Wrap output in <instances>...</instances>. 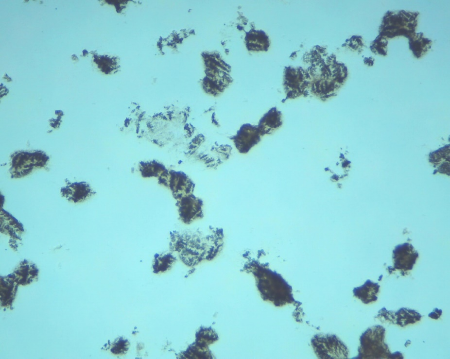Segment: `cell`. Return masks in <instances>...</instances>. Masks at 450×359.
Here are the masks:
<instances>
[{
	"mask_svg": "<svg viewBox=\"0 0 450 359\" xmlns=\"http://www.w3.org/2000/svg\"><path fill=\"white\" fill-rule=\"evenodd\" d=\"M0 232L9 235L12 239L21 240L24 232L22 224L9 213L4 209L0 210Z\"/></svg>",
	"mask_w": 450,
	"mask_h": 359,
	"instance_id": "13",
	"label": "cell"
},
{
	"mask_svg": "<svg viewBox=\"0 0 450 359\" xmlns=\"http://www.w3.org/2000/svg\"><path fill=\"white\" fill-rule=\"evenodd\" d=\"M129 342L126 340L119 339L113 343L111 351L115 354H122L128 350Z\"/></svg>",
	"mask_w": 450,
	"mask_h": 359,
	"instance_id": "22",
	"label": "cell"
},
{
	"mask_svg": "<svg viewBox=\"0 0 450 359\" xmlns=\"http://www.w3.org/2000/svg\"><path fill=\"white\" fill-rule=\"evenodd\" d=\"M175 260V257L171 253L156 254L153 264V272L156 274L166 272L171 268Z\"/></svg>",
	"mask_w": 450,
	"mask_h": 359,
	"instance_id": "19",
	"label": "cell"
},
{
	"mask_svg": "<svg viewBox=\"0 0 450 359\" xmlns=\"http://www.w3.org/2000/svg\"><path fill=\"white\" fill-rule=\"evenodd\" d=\"M385 328L377 325L368 327L361 336L358 359H390L391 353L384 342Z\"/></svg>",
	"mask_w": 450,
	"mask_h": 359,
	"instance_id": "3",
	"label": "cell"
},
{
	"mask_svg": "<svg viewBox=\"0 0 450 359\" xmlns=\"http://www.w3.org/2000/svg\"><path fill=\"white\" fill-rule=\"evenodd\" d=\"M312 346L320 359H346L348 350L336 335L317 334L311 340Z\"/></svg>",
	"mask_w": 450,
	"mask_h": 359,
	"instance_id": "5",
	"label": "cell"
},
{
	"mask_svg": "<svg viewBox=\"0 0 450 359\" xmlns=\"http://www.w3.org/2000/svg\"><path fill=\"white\" fill-rule=\"evenodd\" d=\"M180 220L189 224L202 215V202L192 194L177 200L176 204Z\"/></svg>",
	"mask_w": 450,
	"mask_h": 359,
	"instance_id": "8",
	"label": "cell"
},
{
	"mask_svg": "<svg viewBox=\"0 0 450 359\" xmlns=\"http://www.w3.org/2000/svg\"><path fill=\"white\" fill-rule=\"evenodd\" d=\"M334 56H327L324 59L320 56V59H312V62L306 70L310 77V91L321 99H326L332 96L343 82L344 77L341 72L339 64L335 61Z\"/></svg>",
	"mask_w": 450,
	"mask_h": 359,
	"instance_id": "1",
	"label": "cell"
},
{
	"mask_svg": "<svg viewBox=\"0 0 450 359\" xmlns=\"http://www.w3.org/2000/svg\"><path fill=\"white\" fill-rule=\"evenodd\" d=\"M67 185L61 188V195L74 203L84 202L96 193L86 182L71 183L66 180Z\"/></svg>",
	"mask_w": 450,
	"mask_h": 359,
	"instance_id": "9",
	"label": "cell"
},
{
	"mask_svg": "<svg viewBox=\"0 0 450 359\" xmlns=\"http://www.w3.org/2000/svg\"><path fill=\"white\" fill-rule=\"evenodd\" d=\"M159 183L168 187L174 198L178 200L191 194L194 184L184 173L167 170L159 177Z\"/></svg>",
	"mask_w": 450,
	"mask_h": 359,
	"instance_id": "7",
	"label": "cell"
},
{
	"mask_svg": "<svg viewBox=\"0 0 450 359\" xmlns=\"http://www.w3.org/2000/svg\"><path fill=\"white\" fill-rule=\"evenodd\" d=\"M281 124V113L274 107L269 110L261 119L258 128L261 135L271 133Z\"/></svg>",
	"mask_w": 450,
	"mask_h": 359,
	"instance_id": "17",
	"label": "cell"
},
{
	"mask_svg": "<svg viewBox=\"0 0 450 359\" xmlns=\"http://www.w3.org/2000/svg\"><path fill=\"white\" fill-rule=\"evenodd\" d=\"M380 285L368 279L362 286L354 288L353 290L354 296L365 304H368L376 301L377 294Z\"/></svg>",
	"mask_w": 450,
	"mask_h": 359,
	"instance_id": "15",
	"label": "cell"
},
{
	"mask_svg": "<svg viewBox=\"0 0 450 359\" xmlns=\"http://www.w3.org/2000/svg\"><path fill=\"white\" fill-rule=\"evenodd\" d=\"M18 285L11 274L0 276V305L6 308H12Z\"/></svg>",
	"mask_w": 450,
	"mask_h": 359,
	"instance_id": "14",
	"label": "cell"
},
{
	"mask_svg": "<svg viewBox=\"0 0 450 359\" xmlns=\"http://www.w3.org/2000/svg\"><path fill=\"white\" fill-rule=\"evenodd\" d=\"M377 318L379 319L382 322H388L393 324H395V312L392 310H387L384 307L378 311Z\"/></svg>",
	"mask_w": 450,
	"mask_h": 359,
	"instance_id": "21",
	"label": "cell"
},
{
	"mask_svg": "<svg viewBox=\"0 0 450 359\" xmlns=\"http://www.w3.org/2000/svg\"><path fill=\"white\" fill-rule=\"evenodd\" d=\"M393 252L394 268L403 272L413 269L418 256V253L408 243L398 245Z\"/></svg>",
	"mask_w": 450,
	"mask_h": 359,
	"instance_id": "10",
	"label": "cell"
},
{
	"mask_svg": "<svg viewBox=\"0 0 450 359\" xmlns=\"http://www.w3.org/2000/svg\"><path fill=\"white\" fill-rule=\"evenodd\" d=\"M442 313V309L434 308L432 312L428 314V317L434 319H438Z\"/></svg>",
	"mask_w": 450,
	"mask_h": 359,
	"instance_id": "23",
	"label": "cell"
},
{
	"mask_svg": "<svg viewBox=\"0 0 450 359\" xmlns=\"http://www.w3.org/2000/svg\"><path fill=\"white\" fill-rule=\"evenodd\" d=\"M253 274L258 289L264 301L277 307L295 302L292 287L280 275L266 269H258Z\"/></svg>",
	"mask_w": 450,
	"mask_h": 359,
	"instance_id": "2",
	"label": "cell"
},
{
	"mask_svg": "<svg viewBox=\"0 0 450 359\" xmlns=\"http://www.w3.org/2000/svg\"><path fill=\"white\" fill-rule=\"evenodd\" d=\"M395 324L404 327L420 321L421 315L415 310L401 308L395 312Z\"/></svg>",
	"mask_w": 450,
	"mask_h": 359,
	"instance_id": "18",
	"label": "cell"
},
{
	"mask_svg": "<svg viewBox=\"0 0 450 359\" xmlns=\"http://www.w3.org/2000/svg\"><path fill=\"white\" fill-rule=\"evenodd\" d=\"M260 135L258 127L246 124L238 132L234 137V141L238 150L245 153L259 142Z\"/></svg>",
	"mask_w": 450,
	"mask_h": 359,
	"instance_id": "11",
	"label": "cell"
},
{
	"mask_svg": "<svg viewBox=\"0 0 450 359\" xmlns=\"http://www.w3.org/2000/svg\"><path fill=\"white\" fill-rule=\"evenodd\" d=\"M245 39L249 51H267L270 45L268 36L262 30H251Z\"/></svg>",
	"mask_w": 450,
	"mask_h": 359,
	"instance_id": "16",
	"label": "cell"
},
{
	"mask_svg": "<svg viewBox=\"0 0 450 359\" xmlns=\"http://www.w3.org/2000/svg\"><path fill=\"white\" fill-rule=\"evenodd\" d=\"M49 160V156L41 150L15 152L10 157L9 172L11 177L12 178L23 177L34 170L45 168Z\"/></svg>",
	"mask_w": 450,
	"mask_h": 359,
	"instance_id": "4",
	"label": "cell"
},
{
	"mask_svg": "<svg viewBox=\"0 0 450 359\" xmlns=\"http://www.w3.org/2000/svg\"><path fill=\"white\" fill-rule=\"evenodd\" d=\"M39 270L35 264L24 259L11 274L18 285L25 286L37 279Z\"/></svg>",
	"mask_w": 450,
	"mask_h": 359,
	"instance_id": "12",
	"label": "cell"
},
{
	"mask_svg": "<svg viewBox=\"0 0 450 359\" xmlns=\"http://www.w3.org/2000/svg\"><path fill=\"white\" fill-rule=\"evenodd\" d=\"M396 359V358H401L403 359V357L402 356V354L399 352H396L394 353L391 354L390 359Z\"/></svg>",
	"mask_w": 450,
	"mask_h": 359,
	"instance_id": "24",
	"label": "cell"
},
{
	"mask_svg": "<svg viewBox=\"0 0 450 359\" xmlns=\"http://www.w3.org/2000/svg\"><path fill=\"white\" fill-rule=\"evenodd\" d=\"M166 170L163 165L155 161L140 162L139 165V171L141 175L144 177L159 178Z\"/></svg>",
	"mask_w": 450,
	"mask_h": 359,
	"instance_id": "20",
	"label": "cell"
},
{
	"mask_svg": "<svg viewBox=\"0 0 450 359\" xmlns=\"http://www.w3.org/2000/svg\"><path fill=\"white\" fill-rule=\"evenodd\" d=\"M310 85V77L306 70L301 67H285L283 85L287 94L286 99L308 95Z\"/></svg>",
	"mask_w": 450,
	"mask_h": 359,
	"instance_id": "6",
	"label": "cell"
}]
</instances>
